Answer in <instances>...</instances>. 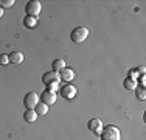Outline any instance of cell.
Returning a JSON list of instances; mask_svg holds the SVG:
<instances>
[{
  "label": "cell",
  "mask_w": 146,
  "mask_h": 140,
  "mask_svg": "<svg viewBox=\"0 0 146 140\" xmlns=\"http://www.w3.org/2000/svg\"><path fill=\"white\" fill-rule=\"evenodd\" d=\"M123 84H124V87H126L127 90H135V89H137V86H138L137 79H134V78H126Z\"/></svg>",
  "instance_id": "7c38bea8"
},
{
  "label": "cell",
  "mask_w": 146,
  "mask_h": 140,
  "mask_svg": "<svg viewBox=\"0 0 146 140\" xmlns=\"http://www.w3.org/2000/svg\"><path fill=\"white\" fill-rule=\"evenodd\" d=\"M135 92H137V97L140 98L141 101H145V98H146V90H145V86H137Z\"/></svg>",
  "instance_id": "2e32d148"
},
{
  "label": "cell",
  "mask_w": 146,
  "mask_h": 140,
  "mask_svg": "<svg viewBox=\"0 0 146 140\" xmlns=\"http://www.w3.org/2000/svg\"><path fill=\"white\" fill-rule=\"evenodd\" d=\"M100 139L101 140H121V134H120V129L113 125L109 126H104L101 134H100Z\"/></svg>",
  "instance_id": "6da1fadb"
},
{
  "label": "cell",
  "mask_w": 146,
  "mask_h": 140,
  "mask_svg": "<svg viewBox=\"0 0 146 140\" xmlns=\"http://www.w3.org/2000/svg\"><path fill=\"white\" fill-rule=\"evenodd\" d=\"M87 128L93 132V134L100 135V134H101V131H103V128H104V125H103V121L100 120V118H92V120H89Z\"/></svg>",
  "instance_id": "8992f818"
},
{
  "label": "cell",
  "mask_w": 146,
  "mask_h": 140,
  "mask_svg": "<svg viewBox=\"0 0 146 140\" xmlns=\"http://www.w3.org/2000/svg\"><path fill=\"white\" fill-rule=\"evenodd\" d=\"M14 0H2V2H0V6H2V8H9V6H13L14 5Z\"/></svg>",
  "instance_id": "ac0fdd59"
},
{
  "label": "cell",
  "mask_w": 146,
  "mask_h": 140,
  "mask_svg": "<svg viewBox=\"0 0 146 140\" xmlns=\"http://www.w3.org/2000/svg\"><path fill=\"white\" fill-rule=\"evenodd\" d=\"M39 103V97H37L36 92H28L25 97H23V104H25L27 109H34Z\"/></svg>",
  "instance_id": "277c9868"
},
{
  "label": "cell",
  "mask_w": 146,
  "mask_h": 140,
  "mask_svg": "<svg viewBox=\"0 0 146 140\" xmlns=\"http://www.w3.org/2000/svg\"><path fill=\"white\" fill-rule=\"evenodd\" d=\"M138 78H140V83H141V86H145V75H140V76H138Z\"/></svg>",
  "instance_id": "d6986e66"
},
{
  "label": "cell",
  "mask_w": 146,
  "mask_h": 140,
  "mask_svg": "<svg viewBox=\"0 0 146 140\" xmlns=\"http://www.w3.org/2000/svg\"><path fill=\"white\" fill-rule=\"evenodd\" d=\"M59 81H61V78H59L58 72H47V73H44V76H42V83L45 86H48V84H51V83H59Z\"/></svg>",
  "instance_id": "ba28073f"
},
{
  "label": "cell",
  "mask_w": 146,
  "mask_h": 140,
  "mask_svg": "<svg viewBox=\"0 0 146 140\" xmlns=\"http://www.w3.org/2000/svg\"><path fill=\"white\" fill-rule=\"evenodd\" d=\"M87 36H89V30H87L86 27H78V28H75V30L72 31V34H70L72 41L76 42V44H81V42H84L86 39H87Z\"/></svg>",
  "instance_id": "3957f363"
},
{
  "label": "cell",
  "mask_w": 146,
  "mask_h": 140,
  "mask_svg": "<svg viewBox=\"0 0 146 140\" xmlns=\"http://www.w3.org/2000/svg\"><path fill=\"white\" fill-rule=\"evenodd\" d=\"M8 59H9V64L19 65L23 62V53H20V51H11L8 55Z\"/></svg>",
  "instance_id": "30bf717a"
},
{
  "label": "cell",
  "mask_w": 146,
  "mask_h": 140,
  "mask_svg": "<svg viewBox=\"0 0 146 140\" xmlns=\"http://www.w3.org/2000/svg\"><path fill=\"white\" fill-rule=\"evenodd\" d=\"M8 64H9L8 55H6V53H2V55H0V65H8Z\"/></svg>",
  "instance_id": "e0dca14e"
},
{
  "label": "cell",
  "mask_w": 146,
  "mask_h": 140,
  "mask_svg": "<svg viewBox=\"0 0 146 140\" xmlns=\"http://www.w3.org/2000/svg\"><path fill=\"white\" fill-rule=\"evenodd\" d=\"M51 65H53V72H61L65 67V61L64 59H54Z\"/></svg>",
  "instance_id": "5bb4252c"
},
{
  "label": "cell",
  "mask_w": 146,
  "mask_h": 140,
  "mask_svg": "<svg viewBox=\"0 0 146 140\" xmlns=\"http://www.w3.org/2000/svg\"><path fill=\"white\" fill-rule=\"evenodd\" d=\"M23 118H25V121H28V123H33V121L37 120V114L34 109H27L25 114H23Z\"/></svg>",
  "instance_id": "8fae6325"
},
{
  "label": "cell",
  "mask_w": 146,
  "mask_h": 140,
  "mask_svg": "<svg viewBox=\"0 0 146 140\" xmlns=\"http://www.w3.org/2000/svg\"><path fill=\"white\" fill-rule=\"evenodd\" d=\"M40 9H42V5H40L39 0H31V2H28L27 6H25L27 16L34 17V19H37V16L40 14Z\"/></svg>",
  "instance_id": "7a4b0ae2"
},
{
  "label": "cell",
  "mask_w": 146,
  "mask_h": 140,
  "mask_svg": "<svg viewBox=\"0 0 146 140\" xmlns=\"http://www.w3.org/2000/svg\"><path fill=\"white\" fill-rule=\"evenodd\" d=\"M34 111H36L37 115H45L48 112V106L45 103H40V101H39V103H37V106L34 107Z\"/></svg>",
  "instance_id": "4fadbf2b"
},
{
  "label": "cell",
  "mask_w": 146,
  "mask_h": 140,
  "mask_svg": "<svg viewBox=\"0 0 146 140\" xmlns=\"http://www.w3.org/2000/svg\"><path fill=\"white\" fill-rule=\"evenodd\" d=\"M59 78H61V81H65V83H70L75 79V70L68 69V67H64L59 72Z\"/></svg>",
  "instance_id": "9c48e42d"
},
{
  "label": "cell",
  "mask_w": 146,
  "mask_h": 140,
  "mask_svg": "<svg viewBox=\"0 0 146 140\" xmlns=\"http://www.w3.org/2000/svg\"><path fill=\"white\" fill-rule=\"evenodd\" d=\"M36 23H37V19H34V17L25 16V19H23V25H25V28H34Z\"/></svg>",
  "instance_id": "9a60e30c"
},
{
  "label": "cell",
  "mask_w": 146,
  "mask_h": 140,
  "mask_svg": "<svg viewBox=\"0 0 146 140\" xmlns=\"http://www.w3.org/2000/svg\"><path fill=\"white\" fill-rule=\"evenodd\" d=\"M76 93H78V89H76L75 86H72V84H65V86H62V89H61V97L65 98V100L75 98Z\"/></svg>",
  "instance_id": "5b68a950"
},
{
  "label": "cell",
  "mask_w": 146,
  "mask_h": 140,
  "mask_svg": "<svg viewBox=\"0 0 146 140\" xmlns=\"http://www.w3.org/2000/svg\"><path fill=\"white\" fill-rule=\"evenodd\" d=\"M2 16H3V8L0 6V17H2Z\"/></svg>",
  "instance_id": "ffe728a7"
},
{
  "label": "cell",
  "mask_w": 146,
  "mask_h": 140,
  "mask_svg": "<svg viewBox=\"0 0 146 140\" xmlns=\"http://www.w3.org/2000/svg\"><path fill=\"white\" fill-rule=\"evenodd\" d=\"M40 103H45L47 106H50V104H54L56 103V93L51 92V90H44L42 93H40Z\"/></svg>",
  "instance_id": "52a82bcc"
}]
</instances>
